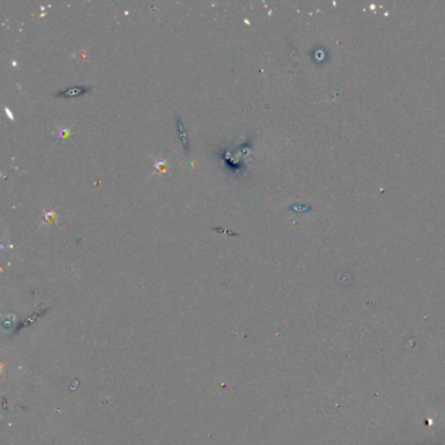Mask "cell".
Returning <instances> with one entry per match:
<instances>
[{
	"instance_id": "1",
	"label": "cell",
	"mask_w": 445,
	"mask_h": 445,
	"mask_svg": "<svg viewBox=\"0 0 445 445\" xmlns=\"http://www.w3.org/2000/svg\"><path fill=\"white\" fill-rule=\"evenodd\" d=\"M92 88L90 86H84V85H76V86H69L67 89L60 90L57 92L56 97H63V98H73V97H80V95L86 94L88 92H90Z\"/></svg>"
},
{
	"instance_id": "2",
	"label": "cell",
	"mask_w": 445,
	"mask_h": 445,
	"mask_svg": "<svg viewBox=\"0 0 445 445\" xmlns=\"http://www.w3.org/2000/svg\"><path fill=\"white\" fill-rule=\"evenodd\" d=\"M176 131H178V136L180 138L181 144H183V148L186 152H190V140H188V136L186 133V128H184L183 123H181L180 118L176 116Z\"/></svg>"
},
{
	"instance_id": "3",
	"label": "cell",
	"mask_w": 445,
	"mask_h": 445,
	"mask_svg": "<svg viewBox=\"0 0 445 445\" xmlns=\"http://www.w3.org/2000/svg\"><path fill=\"white\" fill-rule=\"evenodd\" d=\"M214 230H215V231H218V233L226 234V235H234V236L238 235V234H236V233H231V231H227V230L221 229V227H214Z\"/></svg>"
}]
</instances>
